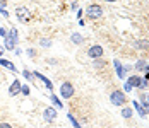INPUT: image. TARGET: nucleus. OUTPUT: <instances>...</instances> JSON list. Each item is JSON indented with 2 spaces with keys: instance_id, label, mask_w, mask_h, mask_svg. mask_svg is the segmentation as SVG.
<instances>
[{
  "instance_id": "nucleus-18",
  "label": "nucleus",
  "mask_w": 149,
  "mask_h": 128,
  "mask_svg": "<svg viewBox=\"0 0 149 128\" xmlns=\"http://www.w3.org/2000/svg\"><path fill=\"white\" fill-rule=\"evenodd\" d=\"M21 94L29 96V87H28V85H22V87H21Z\"/></svg>"
},
{
  "instance_id": "nucleus-24",
  "label": "nucleus",
  "mask_w": 149,
  "mask_h": 128,
  "mask_svg": "<svg viewBox=\"0 0 149 128\" xmlns=\"http://www.w3.org/2000/svg\"><path fill=\"white\" fill-rule=\"evenodd\" d=\"M148 79H149V73H148Z\"/></svg>"
},
{
  "instance_id": "nucleus-9",
  "label": "nucleus",
  "mask_w": 149,
  "mask_h": 128,
  "mask_svg": "<svg viewBox=\"0 0 149 128\" xmlns=\"http://www.w3.org/2000/svg\"><path fill=\"white\" fill-rule=\"evenodd\" d=\"M127 84L130 85V87H141L144 82H142V79H141L139 75H134V77H130V79H129V82H127Z\"/></svg>"
},
{
  "instance_id": "nucleus-1",
  "label": "nucleus",
  "mask_w": 149,
  "mask_h": 128,
  "mask_svg": "<svg viewBox=\"0 0 149 128\" xmlns=\"http://www.w3.org/2000/svg\"><path fill=\"white\" fill-rule=\"evenodd\" d=\"M101 14H103V9H101L98 3H93V5H89V7L86 9V15H88L89 19H100Z\"/></svg>"
},
{
  "instance_id": "nucleus-2",
  "label": "nucleus",
  "mask_w": 149,
  "mask_h": 128,
  "mask_svg": "<svg viewBox=\"0 0 149 128\" xmlns=\"http://www.w3.org/2000/svg\"><path fill=\"white\" fill-rule=\"evenodd\" d=\"M15 43H17V31L15 29H10L9 34L5 36V48L7 50H14Z\"/></svg>"
},
{
  "instance_id": "nucleus-7",
  "label": "nucleus",
  "mask_w": 149,
  "mask_h": 128,
  "mask_svg": "<svg viewBox=\"0 0 149 128\" xmlns=\"http://www.w3.org/2000/svg\"><path fill=\"white\" fill-rule=\"evenodd\" d=\"M15 14H17V17H19L22 22H26V21L29 19V12H28V9H26V7H19V9L15 10Z\"/></svg>"
},
{
  "instance_id": "nucleus-6",
  "label": "nucleus",
  "mask_w": 149,
  "mask_h": 128,
  "mask_svg": "<svg viewBox=\"0 0 149 128\" xmlns=\"http://www.w3.org/2000/svg\"><path fill=\"white\" fill-rule=\"evenodd\" d=\"M43 116H45L46 121H55V120H57V111H55V108H46Z\"/></svg>"
},
{
  "instance_id": "nucleus-5",
  "label": "nucleus",
  "mask_w": 149,
  "mask_h": 128,
  "mask_svg": "<svg viewBox=\"0 0 149 128\" xmlns=\"http://www.w3.org/2000/svg\"><path fill=\"white\" fill-rule=\"evenodd\" d=\"M88 55H89L91 58H101L103 57V48L101 46H91L89 48V51H88Z\"/></svg>"
},
{
  "instance_id": "nucleus-19",
  "label": "nucleus",
  "mask_w": 149,
  "mask_h": 128,
  "mask_svg": "<svg viewBox=\"0 0 149 128\" xmlns=\"http://www.w3.org/2000/svg\"><path fill=\"white\" fill-rule=\"evenodd\" d=\"M52 101H53V104H55V106H57V108H62V102H60V101L57 99V98H55V96H53V94H52Z\"/></svg>"
},
{
  "instance_id": "nucleus-22",
  "label": "nucleus",
  "mask_w": 149,
  "mask_h": 128,
  "mask_svg": "<svg viewBox=\"0 0 149 128\" xmlns=\"http://www.w3.org/2000/svg\"><path fill=\"white\" fill-rule=\"evenodd\" d=\"M0 128H12L9 123H0Z\"/></svg>"
},
{
  "instance_id": "nucleus-11",
  "label": "nucleus",
  "mask_w": 149,
  "mask_h": 128,
  "mask_svg": "<svg viewBox=\"0 0 149 128\" xmlns=\"http://www.w3.org/2000/svg\"><path fill=\"white\" fill-rule=\"evenodd\" d=\"M0 65H3L5 68H9V70H12V72L17 70V68L14 67V63H12V62H9V60H3V58H0Z\"/></svg>"
},
{
  "instance_id": "nucleus-13",
  "label": "nucleus",
  "mask_w": 149,
  "mask_h": 128,
  "mask_svg": "<svg viewBox=\"0 0 149 128\" xmlns=\"http://www.w3.org/2000/svg\"><path fill=\"white\" fill-rule=\"evenodd\" d=\"M134 106H135V109L139 111V114H141V116H144V114H146V111H148V109H146L141 102H137V101H134Z\"/></svg>"
},
{
  "instance_id": "nucleus-16",
  "label": "nucleus",
  "mask_w": 149,
  "mask_h": 128,
  "mask_svg": "<svg viewBox=\"0 0 149 128\" xmlns=\"http://www.w3.org/2000/svg\"><path fill=\"white\" fill-rule=\"evenodd\" d=\"M122 114H123V118H130V116H132V109H130V108H123Z\"/></svg>"
},
{
  "instance_id": "nucleus-15",
  "label": "nucleus",
  "mask_w": 149,
  "mask_h": 128,
  "mask_svg": "<svg viewBox=\"0 0 149 128\" xmlns=\"http://www.w3.org/2000/svg\"><path fill=\"white\" fill-rule=\"evenodd\" d=\"M115 68H117V72H118V77L123 79V70H122V65H120L118 62H115Z\"/></svg>"
},
{
  "instance_id": "nucleus-8",
  "label": "nucleus",
  "mask_w": 149,
  "mask_h": 128,
  "mask_svg": "<svg viewBox=\"0 0 149 128\" xmlns=\"http://www.w3.org/2000/svg\"><path fill=\"white\" fill-rule=\"evenodd\" d=\"M19 92H21V82H19V80H14L12 85L9 87V94H10V96H17Z\"/></svg>"
},
{
  "instance_id": "nucleus-4",
  "label": "nucleus",
  "mask_w": 149,
  "mask_h": 128,
  "mask_svg": "<svg viewBox=\"0 0 149 128\" xmlns=\"http://www.w3.org/2000/svg\"><path fill=\"white\" fill-rule=\"evenodd\" d=\"M110 101L115 104V106H123L125 104V94L122 91H115L110 94Z\"/></svg>"
},
{
  "instance_id": "nucleus-21",
  "label": "nucleus",
  "mask_w": 149,
  "mask_h": 128,
  "mask_svg": "<svg viewBox=\"0 0 149 128\" xmlns=\"http://www.w3.org/2000/svg\"><path fill=\"white\" fill-rule=\"evenodd\" d=\"M40 44H43V46H50V41H48V39H41Z\"/></svg>"
},
{
  "instance_id": "nucleus-20",
  "label": "nucleus",
  "mask_w": 149,
  "mask_h": 128,
  "mask_svg": "<svg viewBox=\"0 0 149 128\" xmlns=\"http://www.w3.org/2000/svg\"><path fill=\"white\" fill-rule=\"evenodd\" d=\"M22 73H24V77H26V79H28V80H31V79H33V77H34V75H33V73H31V72H28V70H24V72H22Z\"/></svg>"
},
{
  "instance_id": "nucleus-14",
  "label": "nucleus",
  "mask_w": 149,
  "mask_h": 128,
  "mask_svg": "<svg viewBox=\"0 0 149 128\" xmlns=\"http://www.w3.org/2000/svg\"><path fill=\"white\" fill-rule=\"evenodd\" d=\"M72 41H74L75 44H81V43H82V38H81V34H77V33H75V34H72Z\"/></svg>"
},
{
  "instance_id": "nucleus-10",
  "label": "nucleus",
  "mask_w": 149,
  "mask_h": 128,
  "mask_svg": "<svg viewBox=\"0 0 149 128\" xmlns=\"http://www.w3.org/2000/svg\"><path fill=\"white\" fill-rule=\"evenodd\" d=\"M33 75H34L36 79H40V80H41V82H43V84L46 85V89H52V87H53V85H52V82H50V80L46 79V77L43 75V73H40V72H34Z\"/></svg>"
},
{
  "instance_id": "nucleus-12",
  "label": "nucleus",
  "mask_w": 149,
  "mask_h": 128,
  "mask_svg": "<svg viewBox=\"0 0 149 128\" xmlns=\"http://www.w3.org/2000/svg\"><path fill=\"white\" fill-rule=\"evenodd\" d=\"M141 101H142V106H144L146 109H149V94L148 92H142V94H141Z\"/></svg>"
},
{
  "instance_id": "nucleus-3",
  "label": "nucleus",
  "mask_w": 149,
  "mask_h": 128,
  "mask_svg": "<svg viewBox=\"0 0 149 128\" xmlns=\"http://www.w3.org/2000/svg\"><path fill=\"white\" fill-rule=\"evenodd\" d=\"M60 96L63 99H70L74 96V85L70 84V82H63L62 87H60Z\"/></svg>"
},
{
  "instance_id": "nucleus-23",
  "label": "nucleus",
  "mask_w": 149,
  "mask_h": 128,
  "mask_svg": "<svg viewBox=\"0 0 149 128\" xmlns=\"http://www.w3.org/2000/svg\"><path fill=\"white\" fill-rule=\"evenodd\" d=\"M106 2H115V0H106Z\"/></svg>"
},
{
  "instance_id": "nucleus-17",
  "label": "nucleus",
  "mask_w": 149,
  "mask_h": 128,
  "mask_svg": "<svg viewBox=\"0 0 149 128\" xmlns=\"http://www.w3.org/2000/svg\"><path fill=\"white\" fill-rule=\"evenodd\" d=\"M135 46H139V48H149V41H139V43H135Z\"/></svg>"
}]
</instances>
